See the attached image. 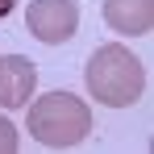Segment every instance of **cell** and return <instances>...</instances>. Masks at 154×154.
<instances>
[{
	"instance_id": "6da1fadb",
	"label": "cell",
	"mask_w": 154,
	"mask_h": 154,
	"mask_svg": "<svg viewBox=\"0 0 154 154\" xmlns=\"http://www.w3.org/2000/svg\"><path fill=\"white\" fill-rule=\"evenodd\" d=\"M83 83H88L92 100L108 104V108H129V104L142 96V88H146V67H142V58L129 50V46L108 42V46H100V50L88 58Z\"/></svg>"
},
{
	"instance_id": "7a4b0ae2",
	"label": "cell",
	"mask_w": 154,
	"mask_h": 154,
	"mask_svg": "<svg viewBox=\"0 0 154 154\" xmlns=\"http://www.w3.org/2000/svg\"><path fill=\"white\" fill-rule=\"evenodd\" d=\"M25 129L33 133V142H42L50 150H67L92 133V108L71 92H46L25 112Z\"/></svg>"
},
{
	"instance_id": "3957f363",
	"label": "cell",
	"mask_w": 154,
	"mask_h": 154,
	"mask_svg": "<svg viewBox=\"0 0 154 154\" xmlns=\"http://www.w3.org/2000/svg\"><path fill=\"white\" fill-rule=\"evenodd\" d=\"M25 29L46 46L71 42L75 29H79V0H29Z\"/></svg>"
},
{
	"instance_id": "277c9868",
	"label": "cell",
	"mask_w": 154,
	"mask_h": 154,
	"mask_svg": "<svg viewBox=\"0 0 154 154\" xmlns=\"http://www.w3.org/2000/svg\"><path fill=\"white\" fill-rule=\"evenodd\" d=\"M38 83V67L25 54H4L0 58V108H21L33 96Z\"/></svg>"
},
{
	"instance_id": "5b68a950",
	"label": "cell",
	"mask_w": 154,
	"mask_h": 154,
	"mask_svg": "<svg viewBox=\"0 0 154 154\" xmlns=\"http://www.w3.org/2000/svg\"><path fill=\"white\" fill-rule=\"evenodd\" d=\"M104 21L125 33V38H137V33H150L154 25V0H104Z\"/></svg>"
},
{
	"instance_id": "8992f818",
	"label": "cell",
	"mask_w": 154,
	"mask_h": 154,
	"mask_svg": "<svg viewBox=\"0 0 154 154\" xmlns=\"http://www.w3.org/2000/svg\"><path fill=\"white\" fill-rule=\"evenodd\" d=\"M21 146V137H17V125L8 121V117H0V154H13Z\"/></svg>"
},
{
	"instance_id": "52a82bcc",
	"label": "cell",
	"mask_w": 154,
	"mask_h": 154,
	"mask_svg": "<svg viewBox=\"0 0 154 154\" xmlns=\"http://www.w3.org/2000/svg\"><path fill=\"white\" fill-rule=\"evenodd\" d=\"M13 8H17V0H0V21H4V17H8Z\"/></svg>"
}]
</instances>
